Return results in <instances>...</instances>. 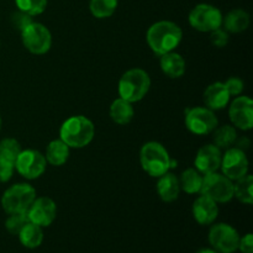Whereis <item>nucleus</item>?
<instances>
[{"mask_svg":"<svg viewBox=\"0 0 253 253\" xmlns=\"http://www.w3.org/2000/svg\"><path fill=\"white\" fill-rule=\"evenodd\" d=\"M183 40V31L175 22L163 20L151 25L146 34L148 47L158 56L172 52Z\"/></svg>","mask_w":253,"mask_h":253,"instance_id":"obj_1","label":"nucleus"},{"mask_svg":"<svg viewBox=\"0 0 253 253\" xmlns=\"http://www.w3.org/2000/svg\"><path fill=\"white\" fill-rule=\"evenodd\" d=\"M95 126L90 119L83 115L71 116L62 124L59 138L69 148H83L93 141Z\"/></svg>","mask_w":253,"mask_h":253,"instance_id":"obj_2","label":"nucleus"},{"mask_svg":"<svg viewBox=\"0 0 253 253\" xmlns=\"http://www.w3.org/2000/svg\"><path fill=\"white\" fill-rule=\"evenodd\" d=\"M169 153L165 146L156 141L146 142L140 150V163L148 175L158 178L170 169Z\"/></svg>","mask_w":253,"mask_h":253,"instance_id":"obj_3","label":"nucleus"},{"mask_svg":"<svg viewBox=\"0 0 253 253\" xmlns=\"http://www.w3.org/2000/svg\"><path fill=\"white\" fill-rule=\"evenodd\" d=\"M151 88V78L145 69L132 68L121 76L119 81V95L120 98L137 103L147 95Z\"/></svg>","mask_w":253,"mask_h":253,"instance_id":"obj_4","label":"nucleus"},{"mask_svg":"<svg viewBox=\"0 0 253 253\" xmlns=\"http://www.w3.org/2000/svg\"><path fill=\"white\" fill-rule=\"evenodd\" d=\"M36 199V190L31 184L17 183L4 192L1 197V207L6 214L25 212Z\"/></svg>","mask_w":253,"mask_h":253,"instance_id":"obj_5","label":"nucleus"},{"mask_svg":"<svg viewBox=\"0 0 253 253\" xmlns=\"http://www.w3.org/2000/svg\"><path fill=\"white\" fill-rule=\"evenodd\" d=\"M200 194L207 195L217 204L229 203L234 198V182L222 173H209L203 177Z\"/></svg>","mask_w":253,"mask_h":253,"instance_id":"obj_6","label":"nucleus"},{"mask_svg":"<svg viewBox=\"0 0 253 253\" xmlns=\"http://www.w3.org/2000/svg\"><path fill=\"white\" fill-rule=\"evenodd\" d=\"M184 123L188 130L198 136L211 133L219 126V120L212 110L207 106H195L185 110Z\"/></svg>","mask_w":253,"mask_h":253,"instance_id":"obj_7","label":"nucleus"},{"mask_svg":"<svg viewBox=\"0 0 253 253\" xmlns=\"http://www.w3.org/2000/svg\"><path fill=\"white\" fill-rule=\"evenodd\" d=\"M22 44L32 54H44L51 49L52 35L44 25L34 22L21 31Z\"/></svg>","mask_w":253,"mask_h":253,"instance_id":"obj_8","label":"nucleus"},{"mask_svg":"<svg viewBox=\"0 0 253 253\" xmlns=\"http://www.w3.org/2000/svg\"><path fill=\"white\" fill-rule=\"evenodd\" d=\"M222 14L216 6L210 4H199L190 11L189 24L200 32H212L222 27Z\"/></svg>","mask_w":253,"mask_h":253,"instance_id":"obj_9","label":"nucleus"},{"mask_svg":"<svg viewBox=\"0 0 253 253\" xmlns=\"http://www.w3.org/2000/svg\"><path fill=\"white\" fill-rule=\"evenodd\" d=\"M47 161L44 155L36 150H25L20 152L15 162V170L25 179H37L44 173Z\"/></svg>","mask_w":253,"mask_h":253,"instance_id":"obj_10","label":"nucleus"},{"mask_svg":"<svg viewBox=\"0 0 253 253\" xmlns=\"http://www.w3.org/2000/svg\"><path fill=\"white\" fill-rule=\"evenodd\" d=\"M209 242L219 253H234L239 249L240 235L229 224H216L210 229Z\"/></svg>","mask_w":253,"mask_h":253,"instance_id":"obj_11","label":"nucleus"},{"mask_svg":"<svg viewBox=\"0 0 253 253\" xmlns=\"http://www.w3.org/2000/svg\"><path fill=\"white\" fill-rule=\"evenodd\" d=\"M220 169L222 174L226 175L232 182L249 174V160L245 151L237 147H230L225 150Z\"/></svg>","mask_w":253,"mask_h":253,"instance_id":"obj_12","label":"nucleus"},{"mask_svg":"<svg viewBox=\"0 0 253 253\" xmlns=\"http://www.w3.org/2000/svg\"><path fill=\"white\" fill-rule=\"evenodd\" d=\"M229 116L232 125L242 131L253 127V101L249 96L239 95L230 104Z\"/></svg>","mask_w":253,"mask_h":253,"instance_id":"obj_13","label":"nucleus"},{"mask_svg":"<svg viewBox=\"0 0 253 253\" xmlns=\"http://www.w3.org/2000/svg\"><path fill=\"white\" fill-rule=\"evenodd\" d=\"M27 216L30 222L41 227L49 226L57 216L56 203L48 197L36 198L27 210Z\"/></svg>","mask_w":253,"mask_h":253,"instance_id":"obj_14","label":"nucleus"},{"mask_svg":"<svg viewBox=\"0 0 253 253\" xmlns=\"http://www.w3.org/2000/svg\"><path fill=\"white\" fill-rule=\"evenodd\" d=\"M222 152L214 143H209L199 148L194 160L195 169L203 175L217 172L221 165Z\"/></svg>","mask_w":253,"mask_h":253,"instance_id":"obj_15","label":"nucleus"},{"mask_svg":"<svg viewBox=\"0 0 253 253\" xmlns=\"http://www.w3.org/2000/svg\"><path fill=\"white\" fill-rule=\"evenodd\" d=\"M192 211L198 224L210 225L217 219L219 207H217V203L210 199L209 197L200 194V197H198L193 203Z\"/></svg>","mask_w":253,"mask_h":253,"instance_id":"obj_16","label":"nucleus"},{"mask_svg":"<svg viewBox=\"0 0 253 253\" xmlns=\"http://www.w3.org/2000/svg\"><path fill=\"white\" fill-rule=\"evenodd\" d=\"M230 94L227 91L226 86L221 82H215V83L210 84L204 91V103L207 108L210 110H221V109L226 108L227 104L230 103Z\"/></svg>","mask_w":253,"mask_h":253,"instance_id":"obj_17","label":"nucleus"},{"mask_svg":"<svg viewBox=\"0 0 253 253\" xmlns=\"http://www.w3.org/2000/svg\"><path fill=\"white\" fill-rule=\"evenodd\" d=\"M160 57L161 71H162L168 78L177 79L183 77V74L185 73L187 64H185V59L182 54L177 53L175 51H172L168 52V53L162 54V56Z\"/></svg>","mask_w":253,"mask_h":253,"instance_id":"obj_18","label":"nucleus"},{"mask_svg":"<svg viewBox=\"0 0 253 253\" xmlns=\"http://www.w3.org/2000/svg\"><path fill=\"white\" fill-rule=\"evenodd\" d=\"M156 188H157L158 197L165 203L175 202L180 194L179 179H178L177 175L169 172L158 177L157 187Z\"/></svg>","mask_w":253,"mask_h":253,"instance_id":"obj_19","label":"nucleus"},{"mask_svg":"<svg viewBox=\"0 0 253 253\" xmlns=\"http://www.w3.org/2000/svg\"><path fill=\"white\" fill-rule=\"evenodd\" d=\"M250 22H251V19H250L249 12L242 9L231 10L226 16L222 17L224 30L229 34H241L246 31L250 26Z\"/></svg>","mask_w":253,"mask_h":253,"instance_id":"obj_20","label":"nucleus"},{"mask_svg":"<svg viewBox=\"0 0 253 253\" xmlns=\"http://www.w3.org/2000/svg\"><path fill=\"white\" fill-rule=\"evenodd\" d=\"M109 114H110V119L115 124L127 125L135 116V109H133L132 103L123 98H118L111 103Z\"/></svg>","mask_w":253,"mask_h":253,"instance_id":"obj_21","label":"nucleus"},{"mask_svg":"<svg viewBox=\"0 0 253 253\" xmlns=\"http://www.w3.org/2000/svg\"><path fill=\"white\" fill-rule=\"evenodd\" d=\"M69 153H71V148L61 138H58V140H53L48 143L44 158H46L47 163H49L51 166L59 167L68 161Z\"/></svg>","mask_w":253,"mask_h":253,"instance_id":"obj_22","label":"nucleus"},{"mask_svg":"<svg viewBox=\"0 0 253 253\" xmlns=\"http://www.w3.org/2000/svg\"><path fill=\"white\" fill-rule=\"evenodd\" d=\"M17 236H19L22 246L26 247V249L34 250L41 246L42 241H43V230L39 225L29 221L22 227Z\"/></svg>","mask_w":253,"mask_h":253,"instance_id":"obj_23","label":"nucleus"},{"mask_svg":"<svg viewBox=\"0 0 253 253\" xmlns=\"http://www.w3.org/2000/svg\"><path fill=\"white\" fill-rule=\"evenodd\" d=\"M203 177L204 175L198 172L195 168H188L183 170L179 179L180 190L185 192L187 194H200L203 184Z\"/></svg>","mask_w":253,"mask_h":253,"instance_id":"obj_24","label":"nucleus"},{"mask_svg":"<svg viewBox=\"0 0 253 253\" xmlns=\"http://www.w3.org/2000/svg\"><path fill=\"white\" fill-rule=\"evenodd\" d=\"M212 140H214V145L217 146L220 150H227V148L232 147L237 140V131L234 125H222L217 126L214 131H212Z\"/></svg>","mask_w":253,"mask_h":253,"instance_id":"obj_25","label":"nucleus"},{"mask_svg":"<svg viewBox=\"0 0 253 253\" xmlns=\"http://www.w3.org/2000/svg\"><path fill=\"white\" fill-rule=\"evenodd\" d=\"M234 197L237 198L242 204L251 205L253 203V177L246 174L245 177L235 180L234 183Z\"/></svg>","mask_w":253,"mask_h":253,"instance_id":"obj_26","label":"nucleus"},{"mask_svg":"<svg viewBox=\"0 0 253 253\" xmlns=\"http://www.w3.org/2000/svg\"><path fill=\"white\" fill-rule=\"evenodd\" d=\"M21 145L15 138H4L0 141V163L15 166L17 156L21 152Z\"/></svg>","mask_w":253,"mask_h":253,"instance_id":"obj_27","label":"nucleus"},{"mask_svg":"<svg viewBox=\"0 0 253 253\" xmlns=\"http://www.w3.org/2000/svg\"><path fill=\"white\" fill-rule=\"evenodd\" d=\"M118 7V0H90L89 9L96 19H106L115 12Z\"/></svg>","mask_w":253,"mask_h":253,"instance_id":"obj_28","label":"nucleus"},{"mask_svg":"<svg viewBox=\"0 0 253 253\" xmlns=\"http://www.w3.org/2000/svg\"><path fill=\"white\" fill-rule=\"evenodd\" d=\"M17 9L26 12L30 16L40 15L46 10L47 0H15Z\"/></svg>","mask_w":253,"mask_h":253,"instance_id":"obj_29","label":"nucleus"},{"mask_svg":"<svg viewBox=\"0 0 253 253\" xmlns=\"http://www.w3.org/2000/svg\"><path fill=\"white\" fill-rule=\"evenodd\" d=\"M27 211L16 212V214H9V217L5 221V227L11 235H19L22 227L29 222Z\"/></svg>","mask_w":253,"mask_h":253,"instance_id":"obj_30","label":"nucleus"},{"mask_svg":"<svg viewBox=\"0 0 253 253\" xmlns=\"http://www.w3.org/2000/svg\"><path fill=\"white\" fill-rule=\"evenodd\" d=\"M229 40H230L229 32L225 31L222 27L210 32V42H211L215 47H217V48L226 47L227 43H229Z\"/></svg>","mask_w":253,"mask_h":253,"instance_id":"obj_31","label":"nucleus"},{"mask_svg":"<svg viewBox=\"0 0 253 253\" xmlns=\"http://www.w3.org/2000/svg\"><path fill=\"white\" fill-rule=\"evenodd\" d=\"M11 22H12V26H14L15 29H17L20 32H21L22 30H24L25 27L27 26V25L31 24L32 16H30V15L26 14V12L19 10V11H16V12H14V14H12Z\"/></svg>","mask_w":253,"mask_h":253,"instance_id":"obj_32","label":"nucleus"},{"mask_svg":"<svg viewBox=\"0 0 253 253\" xmlns=\"http://www.w3.org/2000/svg\"><path fill=\"white\" fill-rule=\"evenodd\" d=\"M225 86H226L227 91H229L230 96H239L241 95L242 91L245 89V83L242 79L237 78V77H231L225 82Z\"/></svg>","mask_w":253,"mask_h":253,"instance_id":"obj_33","label":"nucleus"},{"mask_svg":"<svg viewBox=\"0 0 253 253\" xmlns=\"http://www.w3.org/2000/svg\"><path fill=\"white\" fill-rule=\"evenodd\" d=\"M242 253H253V236L252 234L245 235L244 237H240L239 249Z\"/></svg>","mask_w":253,"mask_h":253,"instance_id":"obj_34","label":"nucleus"},{"mask_svg":"<svg viewBox=\"0 0 253 253\" xmlns=\"http://www.w3.org/2000/svg\"><path fill=\"white\" fill-rule=\"evenodd\" d=\"M15 172V166L0 163V183L9 182Z\"/></svg>","mask_w":253,"mask_h":253,"instance_id":"obj_35","label":"nucleus"},{"mask_svg":"<svg viewBox=\"0 0 253 253\" xmlns=\"http://www.w3.org/2000/svg\"><path fill=\"white\" fill-rule=\"evenodd\" d=\"M197 253H219V252L214 249H202V250H199Z\"/></svg>","mask_w":253,"mask_h":253,"instance_id":"obj_36","label":"nucleus"},{"mask_svg":"<svg viewBox=\"0 0 253 253\" xmlns=\"http://www.w3.org/2000/svg\"><path fill=\"white\" fill-rule=\"evenodd\" d=\"M1 124H2V121H1V116H0V130H1Z\"/></svg>","mask_w":253,"mask_h":253,"instance_id":"obj_37","label":"nucleus"}]
</instances>
